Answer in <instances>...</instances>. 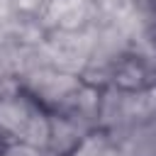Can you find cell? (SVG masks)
<instances>
[{
	"mask_svg": "<svg viewBox=\"0 0 156 156\" xmlns=\"http://www.w3.org/2000/svg\"><path fill=\"white\" fill-rule=\"evenodd\" d=\"M0 141H22L46 149L49 144V112L27 93L17 90L0 98Z\"/></svg>",
	"mask_w": 156,
	"mask_h": 156,
	"instance_id": "1",
	"label": "cell"
},
{
	"mask_svg": "<svg viewBox=\"0 0 156 156\" xmlns=\"http://www.w3.org/2000/svg\"><path fill=\"white\" fill-rule=\"evenodd\" d=\"M44 49L54 68L78 78L93 56L88 29H49L44 39Z\"/></svg>",
	"mask_w": 156,
	"mask_h": 156,
	"instance_id": "2",
	"label": "cell"
},
{
	"mask_svg": "<svg viewBox=\"0 0 156 156\" xmlns=\"http://www.w3.org/2000/svg\"><path fill=\"white\" fill-rule=\"evenodd\" d=\"M78 85H80L78 76L63 73V71H58L54 66H44L39 71L20 78V90L27 93L44 110H56Z\"/></svg>",
	"mask_w": 156,
	"mask_h": 156,
	"instance_id": "3",
	"label": "cell"
},
{
	"mask_svg": "<svg viewBox=\"0 0 156 156\" xmlns=\"http://www.w3.org/2000/svg\"><path fill=\"white\" fill-rule=\"evenodd\" d=\"M100 17L98 0H49L41 15L49 29H85Z\"/></svg>",
	"mask_w": 156,
	"mask_h": 156,
	"instance_id": "4",
	"label": "cell"
},
{
	"mask_svg": "<svg viewBox=\"0 0 156 156\" xmlns=\"http://www.w3.org/2000/svg\"><path fill=\"white\" fill-rule=\"evenodd\" d=\"M98 110H100V90L90 88L85 83H80L56 110L63 117H68L71 122H76L83 132H93L98 129Z\"/></svg>",
	"mask_w": 156,
	"mask_h": 156,
	"instance_id": "5",
	"label": "cell"
},
{
	"mask_svg": "<svg viewBox=\"0 0 156 156\" xmlns=\"http://www.w3.org/2000/svg\"><path fill=\"white\" fill-rule=\"evenodd\" d=\"M85 134H90V132H83L68 117H63L58 112H49V144H46V149L54 156H71Z\"/></svg>",
	"mask_w": 156,
	"mask_h": 156,
	"instance_id": "6",
	"label": "cell"
},
{
	"mask_svg": "<svg viewBox=\"0 0 156 156\" xmlns=\"http://www.w3.org/2000/svg\"><path fill=\"white\" fill-rule=\"evenodd\" d=\"M112 85L119 88V90L134 93V90H141V88L154 85V78H151V73H149L134 56H124V58H119V61L115 63Z\"/></svg>",
	"mask_w": 156,
	"mask_h": 156,
	"instance_id": "7",
	"label": "cell"
},
{
	"mask_svg": "<svg viewBox=\"0 0 156 156\" xmlns=\"http://www.w3.org/2000/svg\"><path fill=\"white\" fill-rule=\"evenodd\" d=\"M71 156H124V154L107 132L93 129L90 134L83 136V141L76 146V151Z\"/></svg>",
	"mask_w": 156,
	"mask_h": 156,
	"instance_id": "8",
	"label": "cell"
},
{
	"mask_svg": "<svg viewBox=\"0 0 156 156\" xmlns=\"http://www.w3.org/2000/svg\"><path fill=\"white\" fill-rule=\"evenodd\" d=\"M2 156H54L49 149L41 146H32V144H22V141H10L2 146Z\"/></svg>",
	"mask_w": 156,
	"mask_h": 156,
	"instance_id": "9",
	"label": "cell"
},
{
	"mask_svg": "<svg viewBox=\"0 0 156 156\" xmlns=\"http://www.w3.org/2000/svg\"><path fill=\"white\" fill-rule=\"evenodd\" d=\"M46 7H49V0H15L17 15H24V17H41Z\"/></svg>",
	"mask_w": 156,
	"mask_h": 156,
	"instance_id": "10",
	"label": "cell"
},
{
	"mask_svg": "<svg viewBox=\"0 0 156 156\" xmlns=\"http://www.w3.org/2000/svg\"><path fill=\"white\" fill-rule=\"evenodd\" d=\"M17 10H15V0H0V34L7 32V27L15 22Z\"/></svg>",
	"mask_w": 156,
	"mask_h": 156,
	"instance_id": "11",
	"label": "cell"
},
{
	"mask_svg": "<svg viewBox=\"0 0 156 156\" xmlns=\"http://www.w3.org/2000/svg\"><path fill=\"white\" fill-rule=\"evenodd\" d=\"M2 146H5V144H2V141H0V156H2Z\"/></svg>",
	"mask_w": 156,
	"mask_h": 156,
	"instance_id": "12",
	"label": "cell"
}]
</instances>
